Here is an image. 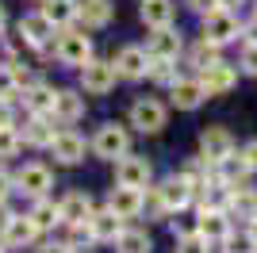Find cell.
I'll list each match as a JSON object with an SVG mask.
<instances>
[{
    "mask_svg": "<svg viewBox=\"0 0 257 253\" xmlns=\"http://www.w3.org/2000/svg\"><path fill=\"white\" fill-rule=\"evenodd\" d=\"M92 150H96V158L104 161H119L131 154V131L123 123H104L92 138Z\"/></svg>",
    "mask_w": 257,
    "mask_h": 253,
    "instance_id": "cell-1",
    "label": "cell"
},
{
    "mask_svg": "<svg viewBox=\"0 0 257 253\" xmlns=\"http://www.w3.org/2000/svg\"><path fill=\"white\" fill-rule=\"evenodd\" d=\"M54 58L62 65H88L92 62V39H88L85 31H62L58 35V42H54Z\"/></svg>",
    "mask_w": 257,
    "mask_h": 253,
    "instance_id": "cell-2",
    "label": "cell"
},
{
    "mask_svg": "<svg viewBox=\"0 0 257 253\" xmlns=\"http://www.w3.org/2000/svg\"><path fill=\"white\" fill-rule=\"evenodd\" d=\"M200 158L207 165H223L226 158H234V135L226 126H207L200 135Z\"/></svg>",
    "mask_w": 257,
    "mask_h": 253,
    "instance_id": "cell-3",
    "label": "cell"
},
{
    "mask_svg": "<svg viewBox=\"0 0 257 253\" xmlns=\"http://www.w3.org/2000/svg\"><path fill=\"white\" fill-rule=\"evenodd\" d=\"M115 81H119L115 62H96V58H92L88 65H81V88H85L88 96L111 92V88H115Z\"/></svg>",
    "mask_w": 257,
    "mask_h": 253,
    "instance_id": "cell-4",
    "label": "cell"
},
{
    "mask_svg": "<svg viewBox=\"0 0 257 253\" xmlns=\"http://www.w3.org/2000/svg\"><path fill=\"white\" fill-rule=\"evenodd\" d=\"M238 35H242V27H238V16L230 8H215L204 16V39L207 42L223 46V42H234Z\"/></svg>",
    "mask_w": 257,
    "mask_h": 253,
    "instance_id": "cell-5",
    "label": "cell"
},
{
    "mask_svg": "<svg viewBox=\"0 0 257 253\" xmlns=\"http://www.w3.org/2000/svg\"><path fill=\"white\" fill-rule=\"evenodd\" d=\"M131 126L135 131H142V135H158L161 126H165V104H158V100H135L131 104Z\"/></svg>",
    "mask_w": 257,
    "mask_h": 253,
    "instance_id": "cell-6",
    "label": "cell"
},
{
    "mask_svg": "<svg viewBox=\"0 0 257 253\" xmlns=\"http://www.w3.org/2000/svg\"><path fill=\"white\" fill-rule=\"evenodd\" d=\"M85 138L77 135L73 126H62V131H58V135H54V142H50V154L58 161H62V165H81V161H85Z\"/></svg>",
    "mask_w": 257,
    "mask_h": 253,
    "instance_id": "cell-7",
    "label": "cell"
},
{
    "mask_svg": "<svg viewBox=\"0 0 257 253\" xmlns=\"http://www.w3.org/2000/svg\"><path fill=\"white\" fill-rule=\"evenodd\" d=\"M154 177V165L146 158H135V154H127V158L115 161V180L119 184H127V188H146Z\"/></svg>",
    "mask_w": 257,
    "mask_h": 253,
    "instance_id": "cell-8",
    "label": "cell"
},
{
    "mask_svg": "<svg viewBox=\"0 0 257 253\" xmlns=\"http://www.w3.org/2000/svg\"><path fill=\"white\" fill-rule=\"evenodd\" d=\"M16 184H20V192L35 196V200H43L46 192L54 188V173L46 165H39V161H31V165H23L20 173H16Z\"/></svg>",
    "mask_w": 257,
    "mask_h": 253,
    "instance_id": "cell-9",
    "label": "cell"
},
{
    "mask_svg": "<svg viewBox=\"0 0 257 253\" xmlns=\"http://www.w3.org/2000/svg\"><path fill=\"white\" fill-rule=\"evenodd\" d=\"M20 39L27 42V46L46 50V46L54 42V23L46 20L43 12H31V16H23V20H20Z\"/></svg>",
    "mask_w": 257,
    "mask_h": 253,
    "instance_id": "cell-10",
    "label": "cell"
},
{
    "mask_svg": "<svg viewBox=\"0 0 257 253\" xmlns=\"http://www.w3.org/2000/svg\"><path fill=\"white\" fill-rule=\"evenodd\" d=\"M150 50L146 46H123L119 50V58H115V69H119V77H127V81H139V77H146L150 73Z\"/></svg>",
    "mask_w": 257,
    "mask_h": 253,
    "instance_id": "cell-11",
    "label": "cell"
},
{
    "mask_svg": "<svg viewBox=\"0 0 257 253\" xmlns=\"http://www.w3.org/2000/svg\"><path fill=\"white\" fill-rule=\"evenodd\" d=\"M58 211H62V222H69V226H85V222L96 215L88 192H65L62 203H58Z\"/></svg>",
    "mask_w": 257,
    "mask_h": 253,
    "instance_id": "cell-12",
    "label": "cell"
},
{
    "mask_svg": "<svg viewBox=\"0 0 257 253\" xmlns=\"http://www.w3.org/2000/svg\"><path fill=\"white\" fill-rule=\"evenodd\" d=\"M200 84H204L207 96H226V92L238 84V73H234V65L215 62V65H207L204 73H200Z\"/></svg>",
    "mask_w": 257,
    "mask_h": 253,
    "instance_id": "cell-13",
    "label": "cell"
},
{
    "mask_svg": "<svg viewBox=\"0 0 257 253\" xmlns=\"http://www.w3.org/2000/svg\"><path fill=\"white\" fill-rule=\"evenodd\" d=\"M107 211H115L119 219H135V215H142V188L115 184V188L107 192Z\"/></svg>",
    "mask_w": 257,
    "mask_h": 253,
    "instance_id": "cell-14",
    "label": "cell"
},
{
    "mask_svg": "<svg viewBox=\"0 0 257 253\" xmlns=\"http://www.w3.org/2000/svg\"><path fill=\"white\" fill-rule=\"evenodd\" d=\"M146 50H150V58L177 62V54L184 50V42H181V35L173 31V27H158V31L150 35V42H146Z\"/></svg>",
    "mask_w": 257,
    "mask_h": 253,
    "instance_id": "cell-15",
    "label": "cell"
},
{
    "mask_svg": "<svg viewBox=\"0 0 257 253\" xmlns=\"http://www.w3.org/2000/svg\"><path fill=\"white\" fill-rule=\"evenodd\" d=\"M169 100H173V107H181V111H196V107L207 100V92H204V84L200 81H173L169 84Z\"/></svg>",
    "mask_w": 257,
    "mask_h": 253,
    "instance_id": "cell-16",
    "label": "cell"
},
{
    "mask_svg": "<svg viewBox=\"0 0 257 253\" xmlns=\"http://www.w3.org/2000/svg\"><path fill=\"white\" fill-rule=\"evenodd\" d=\"M111 16H115V4H111V0H77V20L85 23V27H92V31L107 27Z\"/></svg>",
    "mask_w": 257,
    "mask_h": 253,
    "instance_id": "cell-17",
    "label": "cell"
},
{
    "mask_svg": "<svg viewBox=\"0 0 257 253\" xmlns=\"http://www.w3.org/2000/svg\"><path fill=\"white\" fill-rule=\"evenodd\" d=\"M54 119L62 126H69V123H77V119H85V96H77V92H69V88H62V92L54 96V111H50Z\"/></svg>",
    "mask_w": 257,
    "mask_h": 253,
    "instance_id": "cell-18",
    "label": "cell"
},
{
    "mask_svg": "<svg viewBox=\"0 0 257 253\" xmlns=\"http://www.w3.org/2000/svg\"><path fill=\"white\" fill-rule=\"evenodd\" d=\"M200 238L215 242V245L230 242V219H226V211H200Z\"/></svg>",
    "mask_w": 257,
    "mask_h": 253,
    "instance_id": "cell-19",
    "label": "cell"
},
{
    "mask_svg": "<svg viewBox=\"0 0 257 253\" xmlns=\"http://www.w3.org/2000/svg\"><path fill=\"white\" fill-rule=\"evenodd\" d=\"M158 192H161V203H165V211H184L188 203H192V188L184 184L181 173H173V177L165 180Z\"/></svg>",
    "mask_w": 257,
    "mask_h": 253,
    "instance_id": "cell-20",
    "label": "cell"
},
{
    "mask_svg": "<svg viewBox=\"0 0 257 253\" xmlns=\"http://www.w3.org/2000/svg\"><path fill=\"white\" fill-rule=\"evenodd\" d=\"M88 230H92V238H96V242H115L127 226H123V219H119L115 211H96V215L88 219Z\"/></svg>",
    "mask_w": 257,
    "mask_h": 253,
    "instance_id": "cell-21",
    "label": "cell"
},
{
    "mask_svg": "<svg viewBox=\"0 0 257 253\" xmlns=\"http://www.w3.org/2000/svg\"><path fill=\"white\" fill-rule=\"evenodd\" d=\"M35 238H39V226H35L27 215H16V219L8 222V230H4V245H8V249H23V245H31Z\"/></svg>",
    "mask_w": 257,
    "mask_h": 253,
    "instance_id": "cell-22",
    "label": "cell"
},
{
    "mask_svg": "<svg viewBox=\"0 0 257 253\" xmlns=\"http://www.w3.org/2000/svg\"><path fill=\"white\" fill-rule=\"evenodd\" d=\"M173 16H177L173 0H142V23H146L150 31H158V27H173Z\"/></svg>",
    "mask_w": 257,
    "mask_h": 253,
    "instance_id": "cell-23",
    "label": "cell"
},
{
    "mask_svg": "<svg viewBox=\"0 0 257 253\" xmlns=\"http://www.w3.org/2000/svg\"><path fill=\"white\" fill-rule=\"evenodd\" d=\"M54 88H46V84H27L23 88V107L31 111V115H50L54 111Z\"/></svg>",
    "mask_w": 257,
    "mask_h": 253,
    "instance_id": "cell-24",
    "label": "cell"
},
{
    "mask_svg": "<svg viewBox=\"0 0 257 253\" xmlns=\"http://www.w3.org/2000/svg\"><path fill=\"white\" fill-rule=\"evenodd\" d=\"M230 203H234V188L215 177L211 184L204 188V203H200V211H230Z\"/></svg>",
    "mask_w": 257,
    "mask_h": 253,
    "instance_id": "cell-25",
    "label": "cell"
},
{
    "mask_svg": "<svg viewBox=\"0 0 257 253\" xmlns=\"http://www.w3.org/2000/svg\"><path fill=\"white\" fill-rule=\"evenodd\" d=\"M27 219L39 226V230H54V226H62V211H58V203L54 200H35L31 203V211H27Z\"/></svg>",
    "mask_w": 257,
    "mask_h": 253,
    "instance_id": "cell-26",
    "label": "cell"
},
{
    "mask_svg": "<svg viewBox=\"0 0 257 253\" xmlns=\"http://www.w3.org/2000/svg\"><path fill=\"white\" fill-rule=\"evenodd\" d=\"M54 135H58V131L46 123V115H31V119H27V126L20 131V138L27 142V146H50Z\"/></svg>",
    "mask_w": 257,
    "mask_h": 253,
    "instance_id": "cell-27",
    "label": "cell"
},
{
    "mask_svg": "<svg viewBox=\"0 0 257 253\" xmlns=\"http://www.w3.org/2000/svg\"><path fill=\"white\" fill-rule=\"evenodd\" d=\"M43 16L54 27H65L77 20V0H43Z\"/></svg>",
    "mask_w": 257,
    "mask_h": 253,
    "instance_id": "cell-28",
    "label": "cell"
},
{
    "mask_svg": "<svg viewBox=\"0 0 257 253\" xmlns=\"http://www.w3.org/2000/svg\"><path fill=\"white\" fill-rule=\"evenodd\" d=\"M150 249L154 245H150V234L146 230H131L127 226V230L115 238V253H150Z\"/></svg>",
    "mask_w": 257,
    "mask_h": 253,
    "instance_id": "cell-29",
    "label": "cell"
},
{
    "mask_svg": "<svg viewBox=\"0 0 257 253\" xmlns=\"http://www.w3.org/2000/svg\"><path fill=\"white\" fill-rule=\"evenodd\" d=\"M230 211H234L238 219L253 222L257 219V192L253 188H234V203H230Z\"/></svg>",
    "mask_w": 257,
    "mask_h": 253,
    "instance_id": "cell-30",
    "label": "cell"
},
{
    "mask_svg": "<svg viewBox=\"0 0 257 253\" xmlns=\"http://www.w3.org/2000/svg\"><path fill=\"white\" fill-rule=\"evenodd\" d=\"M215 62H223V58H219V46H215V42H207V39H200V42L192 46V65L204 73L207 65H215Z\"/></svg>",
    "mask_w": 257,
    "mask_h": 253,
    "instance_id": "cell-31",
    "label": "cell"
},
{
    "mask_svg": "<svg viewBox=\"0 0 257 253\" xmlns=\"http://www.w3.org/2000/svg\"><path fill=\"white\" fill-rule=\"evenodd\" d=\"M150 81L173 84V81H181V77H177V65H173V62H161V58H154V62H150Z\"/></svg>",
    "mask_w": 257,
    "mask_h": 253,
    "instance_id": "cell-32",
    "label": "cell"
},
{
    "mask_svg": "<svg viewBox=\"0 0 257 253\" xmlns=\"http://www.w3.org/2000/svg\"><path fill=\"white\" fill-rule=\"evenodd\" d=\"M20 146H23L20 131H16V126H0V158H12Z\"/></svg>",
    "mask_w": 257,
    "mask_h": 253,
    "instance_id": "cell-33",
    "label": "cell"
},
{
    "mask_svg": "<svg viewBox=\"0 0 257 253\" xmlns=\"http://www.w3.org/2000/svg\"><path fill=\"white\" fill-rule=\"evenodd\" d=\"M16 96H20V81L12 77L8 65H0V100H4V104H12Z\"/></svg>",
    "mask_w": 257,
    "mask_h": 253,
    "instance_id": "cell-34",
    "label": "cell"
},
{
    "mask_svg": "<svg viewBox=\"0 0 257 253\" xmlns=\"http://www.w3.org/2000/svg\"><path fill=\"white\" fill-rule=\"evenodd\" d=\"M173 234H177V238H196V234H200V219L177 215V219H173Z\"/></svg>",
    "mask_w": 257,
    "mask_h": 253,
    "instance_id": "cell-35",
    "label": "cell"
},
{
    "mask_svg": "<svg viewBox=\"0 0 257 253\" xmlns=\"http://www.w3.org/2000/svg\"><path fill=\"white\" fill-rule=\"evenodd\" d=\"M142 211H150L154 219H165L169 211H165V203H161V192L150 188V196H142Z\"/></svg>",
    "mask_w": 257,
    "mask_h": 253,
    "instance_id": "cell-36",
    "label": "cell"
},
{
    "mask_svg": "<svg viewBox=\"0 0 257 253\" xmlns=\"http://www.w3.org/2000/svg\"><path fill=\"white\" fill-rule=\"evenodd\" d=\"M177 253H207V242L196 234V238H181L177 242Z\"/></svg>",
    "mask_w": 257,
    "mask_h": 253,
    "instance_id": "cell-37",
    "label": "cell"
},
{
    "mask_svg": "<svg viewBox=\"0 0 257 253\" xmlns=\"http://www.w3.org/2000/svg\"><path fill=\"white\" fill-rule=\"evenodd\" d=\"M238 158L246 161V169H249V173H257V138H249L246 146L238 150Z\"/></svg>",
    "mask_w": 257,
    "mask_h": 253,
    "instance_id": "cell-38",
    "label": "cell"
},
{
    "mask_svg": "<svg viewBox=\"0 0 257 253\" xmlns=\"http://www.w3.org/2000/svg\"><path fill=\"white\" fill-rule=\"evenodd\" d=\"M242 69H246L249 77H257V46H246V54H242Z\"/></svg>",
    "mask_w": 257,
    "mask_h": 253,
    "instance_id": "cell-39",
    "label": "cell"
},
{
    "mask_svg": "<svg viewBox=\"0 0 257 253\" xmlns=\"http://www.w3.org/2000/svg\"><path fill=\"white\" fill-rule=\"evenodd\" d=\"M188 8H196L200 16H207V12H215V8H219V0H188Z\"/></svg>",
    "mask_w": 257,
    "mask_h": 253,
    "instance_id": "cell-40",
    "label": "cell"
},
{
    "mask_svg": "<svg viewBox=\"0 0 257 253\" xmlns=\"http://www.w3.org/2000/svg\"><path fill=\"white\" fill-rule=\"evenodd\" d=\"M12 184H16V180H12L8 173H4V169H0V203L8 200V192H12Z\"/></svg>",
    "mask_w": 257,
    "mask_h": 253,
    "instance_id": "cell-41",
    "label": "cell"
},
{
    "mask_svg": "<svg viewBox=\"0 0 257 253\" xmlns=\"http://www.w3.org/2000/svg\"><path fill=\"white\" fill-rule=\"evenodd\" d=\"M242 35H246V42H249V46H257V16L246 23V27H242Z\"/></svg>",
    "mask_w": 257,
    "mask_h": 253,
    "instance_id": "cell-42",
    "label": "cell"
},
{
    "mask_svg": "<svg viewBox=\"0 0 257 253\" xmlns=\"http://www.w3.org/2000/svg\"><path fill=\"white\" fill-rule=\"evenodd\" d=\"M16 219V215H8V207H4V203H0V238H4V230H8V222Z\"/></svg>",
    "mask_w": 257,
    "mask_h": 253,
    "instance_id": "cell-43",
    "label": "cell"
},
{
    "mask_svg": "<svg viewBox=\"0 0 257 253\" xmlns=\"http://www.w3.org/2000/svg\"><path fill=\"white\" fill-rule=\"evenodd\" d=\"M0 126H12V107L0 100Z\"/></svg>",
    "mask_w": 257,
    "mask_h": 253,
    "instance_id": "cell-44",
    "label": "cell"
},
{
    "mask_svg": "<svg viewBox=\"0 0 257 253\" xmlns=\"http://www.w3.org/2000/svg\"><path fill=\"white\" fill-rule=\"evenodd\" d=\"M39 253H73L69 245H62V242H54V245H46V249H39Z\"/></svg>",
    "mask_w": 257,
    "mask_h": 253,
    "instance_id": "cell-45",
    "label": "cell"
},
{
    "mask_svg": "<svg viewBox=\"0 0 257 253\" xmlns=\"http://www.w3.org/2000/svg\"><path fill=\"white\" fill-rule=\"evenodd\" d=\"M246 234H249V242H253V249H257V219L249 222V230H246Z\"/></svg>",
    "mask_w": 257,
    "mask_h": 253,
    "instance_id": "cell-46",
    "label": "cell"
},
{
    "mask_svg": "<svg viewBox=\"0 0 257 253\" xmlns=\"http://www.w3.org/2000/svg\"><path fill=\"white\" fill-rule=\"evenodd\" d=\"M234 4H242V0H219V8H234Z\"/></svg>",
    "mask_w": 257,
    "mask_h": 253,
    "instance_id": "cell-47",
    "label": "cell"
},
{
    "mask_svg": "<svg viewBox=\"0 0 257 253\" xmlns=\"http://www.w3.org/2000/svg\"><path fill=\"white\" fill-rule=\"evenodd\" d=\"M0 27H4V4H0Z\"/></svg>",
    "mask_w": 257,
    "mask_h": 253,
    "instance_id": "cell-48",
    "label": "cell"
},
{
    "mask_svg": "<svg viewBox=\"0 0 257 253\" xmlns=\"http://www.w3.org/2000/svg\"><path fill=\"white\" fill-rule=\"evenodd\" d=\"M4 249H8V245H4V238H0V253H4Z\"/></svg>",
    "mask_w": 257,
    "mask_h": 253,
    "instance_id": "cell-49",
    "label": "cell"
},
{
    "mask_svg": "<svg viewBox=\"0 0 257 253\" xmlns=\"http://www.w3.org/2000/svg\"><path fill=\"white\" fill-rule=\"evenodd\" d=\"M230 253H238V249H230Z\"/></svg>",
    "mask_w": 257,
    "mask_h": 253,
    "instance_id": "cell-50",
    "label": "cell"
}]
</instances>
